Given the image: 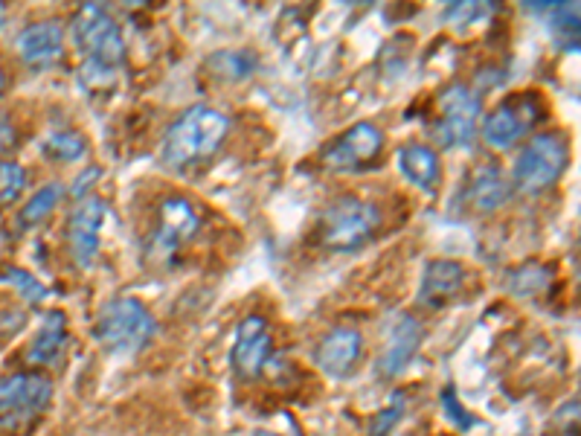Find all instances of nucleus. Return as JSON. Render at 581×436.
Listing matches in <instances>:
<instances>
[{
    "mask_svg": "<svg viewBox=\"0 0 581 436\" xmlns=\"http://www.w3.org/2000/svg\"><path fill=\"white\" fill-rule=\"evenodd\" d=\"M85 152H88V146H85V137L79 131H53L44 140V155L50 160H59V163H73Z\"/></svg>",
    "mask_w": 581,
    "mask_h": 436,
    "instance_id": "5701e85b",
    "label": "nucleus"
},
{
    "mask_svg": "<svg viewBox=\"0 0 581 436\" xmlns=\"http://www.w3.org/2000/svg\"><path fill=\"white\" fill-rule=\"evenodd\" d=\"M477 117H480V99L465 85H451L439 96V120L433 123V140L442 149L468 146L477 134Z\"/></svg>",
    "mask_w": 581,
    "mask_h": 436,
    "instance_id": "0eeeda50",
    "label": "nucleus"
},
{
    "mask_svg": "<svg viewBox=\"0 0 581 436\" xmlns=\"http://www.w3.org/2000/svg\"><path fill=\"white\" fill-rule=\"evenodd\" d=\"M398 169L401 175L419 189H436L439 187V178H442V166H439V155L436 149L422 146V143H413V146H404L398 152Z\"/></svg>",
    "mask_w": 581,
    "mask_h": 436,
    "instance_id": "a211bd4d",
    "label": "nucleus"
},
{
    "mask_svg": "<svg viewBox=\"0 0 581 436\" xmlns=\"http://www.w3.org/2000/svg\"><path fill=\"white\" fill-rule=\"evenodd\" d=\"M62 198L64 187L62 184H56V181L38 189L30 201L24 204V210H21V227H35V224H41L44 218L50 216V213L62 204Z\"/></svg>",
    "mask_w": 581,
    "mask_h": 436,
    "instance_id": "4be33fe9",
    "label": "nucleus"
},
{
    "mask_svg": "<svg viewBox=\"0 0 581 436\" xmlns=\"http://www.w3.org/2000/svg\"><path fill=\"white\" fill-rule=\"evenodd\" d=\"M108 207L102 198H82L67 218V248L79 268H91L99 253V230L105 224Z\"/></svg>",
    "mask_w": 581,
    "mask_h": 436,
    "instance_id": "f8f14e48",
    "label": "nucleus"
},
{
    "mask_svg": "<svg viewBox=\"0 0 581 436\" xmlns=\"http://www.w3.org/2000/svg\"><path fill=\"white\" fill-rule=\"evenodd\" d=\"M274 355V338H271V329L265 323V317L259 314H250L239 323V332H236V343H233V370L242 381H256L262 370L268 367Z\"/></svg>",
    "mask_w": 581,
    "mask_h": 436,
    "instance_id": "9d476101",
    "label": "nucleus"
},
{
    "mask_svg": "<svg viewBox=\"0 0 581 436\" xmlns=\"http://www.w3.org/2000/svg\"><path fill=\"white\" fill-rule=\"evenodd\" d=\"M70 35H73V44L79 47V53L88 59L85 62V79L93 76V73H99V76L111 73L114 67L123 64V32L117 27V21L99 3H88V6H82L73 15Z\"/></svg>",
    "mask_w": 581,
    "mask_h": 436,
    "instance_id": "f03ea898",
    "label": "nucleus"
},
{
    "mask_svg": "<svg viewBox=\"0 0 581 436\" xmlns=\"http://www.w3.org/2000/svg\"><path fill=\"white\" fill-rule=\"evenodd\" d=\"M541 114L544 111L532 94L509 96L483 120V137L494 149H509L523 134H529V128L541 120Z\"/></svg>",
    "mask_w": 581,
    "mask_h": 436,
    "instance_id": "1a4fd4ad",
    "label": "nucleus"
},
{
    "mask_svg": "<svg viewBox=\"0 0 581 436\" xmlns=\"http://www.w3.org/2000/svg\"><path fill=\"white\" fill-rule=\"evenodd\" d=\"M404 396L396 393L393 396V405L387 407V410H381L378 416H372V422H369V434L367 436H390L393 434V428H396L398 422H401V416H404Z\"/></svg>",
    "mask_w": 581,
    "mask_h": 436,
    "instance_id": "bb28decb",
    "label": "nucleus"
},
{
    "mask_svg": "<svg viewBox=\"0 0 581 436\" xmlns=\"http://www.w3.org/2000/svg\"><path fill=\"white\" fill-rule=\"evenodd\" d=\"M381 146H384V134L378 131V125L358 123L323 146L320 163L329 172H358L378 157Z\"/></svg>",
    "mask_w": 581,
    "mask_h": 436,
    "instance_id": "6e6552de",
    "label": "nucleus"
},
{
    "mask_svg": "<svg viewBox=\"0 0 581 436\" xmlns=\"http://www.w3.org/2000/svg\"><path fill=\"white\" fill-rule=\"evenodd\" d=\"M53 399L47 375L21 373L0 381V431H21L38 419Z\"/></svg>",
    "mask_w": 581,
    "mask_h": 436,
    "instance_id": "423d86ee",
    "label": "nucleus"
},
{
    "mask_svg": "<svg viewBox=\"0 0 581 436\" xmlns=\"http://www.w3.org/2000/svg\"><path fill=\"white\" fill-rule=\"evenodd\" d=\"M154 329H157V320L140 300L117 297L102 306L93 335L111 352H137L140 346L152 341Z\"/></svg>",
    "mask_w": 581,
    "mask_h": 436,
    "instance_id": "20e7f679",
    "label": "nucleus"
},
{
    "mask_svg": "<svg viewBox=\"0 0 581 436\" xmlns=\"http://www.w3.org/2000/svg\"><path fill=\"white\" fill-rule=\"evenodd\" d=\"M491 15V6L489 3H451L448 9H445V21L448 24H474V21H480V18H486Z\"/></svg>",
    "mask_w": 581,
    "mask_h": 436,
    "instance_id": "cd10ccee",
    "label": "nucleus"
},
{
    "mask_svg": "<svg viewBox=\"0 0 581 436\" xmlns=\"http://www.w3.org/2000/svg\"><path fill=\"white\" fill-rule=\"evenodd\" d=\"M15 143H18V131H15L12 120L0 111V155L12 152V149H15Z\"/></svg>",
    "mask_w": 581,
    "mask_h": 436,
    "instance_id": "7c9ffc66",
    "label": "nucleus"
},
{
    "mask_svg": "<svg viewBox=\"0 0 581 436\" xmlns=\"http://www.w3.org/2000/svg\"><path fill=\"white\" fill-rule=\"evenodd\" d=\"M0 280L9 282L27 303H41L44 297H47V288L41 285V282L32 277L30 271H24V268H15V265H3L0 268Z\"/></svg>",
    "mask_w": 581,
    "mask_h": 436,
    "instance_id": "b1692460",
    "label": "nucleus"
},
{
    "mask_svg": "<svg viewBox=\"0 0 581 436\" xmlns=\"http://www.w3.org/2000/svg\"><path fill=\"white\" fill-rule=\"evenodd\" d=\"M256 436H276V434H265V431H259V434H256Z\"/></svg>",
    "mask_w": 581,
    "mask_h": 436,
    "instance_id": "72a5a7b5",
    "label": "nucleus"
},
{
    "mask_svg": "<svg viewBox=\"0 0 581 436\" xmlns=\"http://www.w3.org/2000/svg\"><path fill=\"white\" fill-rule=\"evenodd\" d=\"M462 288H465V268L454 259H433L425 265V274L419 282V294H416V306L439 312L451 300H457Z\"/></svg>",
    "mask_w": 581,
    "mask_h": 436,
    "instance_id": "ddd939ff",
    "label": "nucleus"
},
{
    "mask_svg": "<svg viewBox=\"0 0 581 436\" xmlns=\"http://www.w3.org/2000/svg\"><path fill=\"white\" fill-rule=\"evenodd\" d=\"M547 32L564 53H579V3H552L547 9Z\"/></svg>",
    "mask_w": 581,
    "mask_h": 436,
    "instance_id": "aec40b11",
    "label": "nucleus"
},
{
    "mask_svg": "<svg viewBox=\"0 0 581 436\" xmlns=\"http://www.w3.org/2000/svg\"><path fill=\"white\" fill-rule=\"evenodd\" d=\"M422 323L413 317V314H401L396 323H393V332H390V343L378 361V373L384 378H396L407 370V364L416 358L419 352V343H422Z\"/></svg>",
    "mask_w": 581,
    "mask_h": 436,
    "instance_id": "2eb2a0df",
    "label": "nucleus"
},
{
    "mask_svg": "<svg viewBox=\"0 0 581 436\" xmlns=\"http://www.w3.org/2000/svg\"><path fill=\"white\" fill-rule=\"evenodd\" d=\"M552 268L550 265H541V262H529L523 268H515L506 274V288L515 294V297H535L541 291L550 288Z\"/></svg>",
    "mask_w": 581,
    "mask_h": 436,
    "instance_id": "412c9836",
    "label": "nucleus"
},
{
    "mask_svg": "<svg viewBox=\"0 0 581 436\" xmlns=\"http://www.w3.org/2000/svg\"><path fill=\"white\" fill-rule=\"evenodd\" d=\"M24 323H27V312L21 306L0 303V338H9V335L21 332Z\"/></svg>",
    "mask_w": 581,
    "mask_h": 436,
    "instance_id": "c756f323",
    "label": "nucleus"
},
{
    "mask_svg": "<svg viewBox=\"0 0 581 436\" xmlns=\"http://www.w3.org/2000/svg\"><path fill=\"white\" fill-rule=\"evenodd\" d=\"M64 32L59 21H38L18 35V53L30 67H50L62 59Z\"/></svg>",
    "mask_w": 581,
    "mask_h": 436,
    "instance_id": "dca6fc26",
    "label": "nucleus"
},
{
    "mask_svg": "<svg viewBox=\"0 0 581 436\" xmlns=\"http://www.w3.org/2000/svg\"><path fill=\"white\" fill-rule=\"evenodd\" d=\"M381 221H384L381 210L372 201L343 195L323 210V216L317 221V236L323 248L349 253V250L364 248L367 242H372Z\"/></svg>",
    "mask_w": 581,
    "mask_h": 436,
    "instance_id": "7ed1b4c3",
    "label": "nucleus"
},
{
    "mask_svg": "<svg viewBox=\"0 0 581 436\" xmlns=\"http://www.w3.org/2000/svg\"><path fill=\"white\" fill-rule=\"evenodd\" d=\"M227 131H230L227 114L207 105H195L166 128L160 160L169 169H186V166L204 163L221 149V143L227 140Z\"/></svg>",
    "mask_w": 581,
    "mask_h": 436,
    "instance_id": "f257e3e1",
    "label": "nucleus"
},
{
    "mask_svg": "<svg viewBox=\"0 0 581 436\" xmlns=\"http://www.w3.org/2000/svg\"><path fill=\"white\" fill-rule=\"evenodd\" d=\"M64 346H67V317L64 312H47L27 349V361L35 367H53L59 364Z\"/></svg>",
    "mask_w": 581,
    "mask_h": 436,
    "instance_id": "f3484780",
    "label": "nucleus"
},
{
    "mask_svg": "<svg viewBox=\"0 0 581 436\" xmlns=\"http://www.w3.org/2000/svg\"><path fill=\"white\" fill-rule=\"evenodd\" d=\"M468 198H471V207L480 210V213H494L500 210L509 198H512V184L503 178V172H497L494 166H483L468 189Z\"/></svg>",
    "mask_w": 581,
    "mask_h": 436,
    "instance_id": "6ab92c4d",
    "label": "nucleus"
},
{
    "mask_svg": "<svg viewBox=\"0 0 581 436\" xmlns=\"http://www.w3.org/2000/svg\"><path fill=\"white\" fill-rule=\"evenodd\" d=\"M442 407H445V416L457 422L459 431H468V428H474V416H471L465 407L459 405L457 390H451V387H448V390L442 393Z\"/></svg>",
    "mask_w": 581,
    "mask_h": 436,
    "instance_id": "c85d7f7f",
    "label": "nucleus"
},
{
    "mask_svg": "<svg viewBox=\"0 0 581 436\" xmlns=\"http://www.w3.org/2000/svg\"><path fill=\"white\" fill-rule=\"evenodd\" d=\"M256 59L239 53V50H227V53H215L210 59V67H215V76H224V79H245L247 73L253 70Z\"/></svg>",
    "mask_w": 581,
    "mask_h": 436,
    "instance_id": "393cba45",
    "label": "nucleus"
},
{
    "mask_svg": "<svg viewBox=\"0 0 581 436\" xmlns=\"http://www.w3.org/2000/svg\"><path fill=\"white\" fill-rule=\"evenodd\" d=\"M27 189V172L18 163H0V204H12Z\"/></svg>",
    "mask_w": 581,
    "mask_h": 436,
    "instance_id": "a878e982",
    "label": "nucleus"
},
{
    "mask_svg": "<svg viewBox=\"0 0 581 436\" xmlns=\"http://www.w3.org/2000/svg\"><path fill=\"white\" fill-rule=\"evenodd\" d=\"M364 352V338L358 329H332L314 349V364L329 378H346L355 370Z\"/></svg>",
    "mask_w": 581,
    "mask_h": 436,
    "instance_id": "4468645a",
    "label": "nucleus"
},
{
    "mask_svg": "<svg viewBox=\"0 0 581 436\" xmlns=\"http://www.w3.org/2000/svg\"><path fill=\"white\" fill-rule=\"evenodd\" d=\"M96 178H99V172H96V169H91V172H88L85 178L79 175V178H76V184H73V195H76V198H82V192H85V187H88L91 181H96Z\"/></svg>",
    "mask_w": 581,
    "mask_h": 436,
    "instance_id": "2f4dec72",
    "label": "nucleus"
},
{
    "mask_svg": "<svg viewBox=\"0 0 581 436\" xmlns=\"http://www.w3.org/2000/svg\"><path fill=\"white\" fill-rule=\"evenodd\" d=\"M570 163V149H567V140L561 134H538L532 137L523 152L515 160V169H512V189H520L526 195H538V192H547L550 187L558 184V178L564 175Z\"/></svg>",
    "mask_w": 581,
    "mask_h": 436,
    "instance_id": "39448f33",
    "label": "nucleus"
},
{
    "mask_svg": "<svg viewBox=\"0 0 581 436\" xmlns=\"http://www.w3.org/2000/svg\"><path fill=\"white\" fill-rule=\"evenodd\" d=\"M198 227H201V218H198L195 204L181 195H172L157 207V230H154L152 250L157 256H172L198 233Z\"/></svg>",
    "mask_w": 581,
    "mask_h": 436,
    "instance_id": "9b49d317",
    "label": "nucleus"
},
{
    "mask_svg": "<svg viewBox=\"0 0 581 436\" xmlns=\"http://www.w3.org/2000/svg\"><path fill=\"white\" fill-rule=\"evenodd\" d=\"M6 91V73H3V67H0V96Z\"/></svg>",
    "mask_w": 581,
    "mask_h": 436,
    "instance_id": "473e14b6",
    "label": "nucleus"
}]
</instances>
